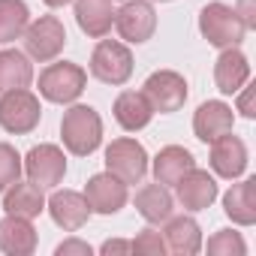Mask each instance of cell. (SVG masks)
Instances as JSON below:
<instances>
[{"label": "cell", "instance_id": "cell-1", "mask_svg": "<svg viewBox=\"0 0 256 256\" xmlns=\"http://www.w3.org/2000/svg\"><path fill=\"white\" fill-rule=\"evenodd\" d=\"M60 136L70 154L76 157H88L100 148L102 142V120L96 114V108L90 106H72L70 112H64L60 120Z\"/></svg>", "mask_w": 256, "mask_h": 256}, {"label": "cell", "instance_id": "cell-2", "mask_svg": "<svg viewBox=\"0 0 256 256\" xmlns=\"http://www.w3.org/2000/svg\"><path fill=\"white\" fill-rule=\"evenodd\" d=\"M40 118H42L40 100L28 88L4 90V96H0V126H4L6 133L24 136L40 124Z\"/></svg>", "mask_w": 256, "mask_h": 256}, {"label": "cell", "instance_id": "cell-3", "mask_svg": "<svg viewBox=\"0 0 256 256\" xmlns=\"http://www.w3.org/2000/svg\"><path fill=\"white\" fill-rule=\"evenodd\" d=\"M199 30L202 36L217 46V48H232L244 40V24L238 18V12L226 4H208L202 12H199Z\"/></svg>", "mask_w": 256, "mask_h": 256}, {"label": "cell", "instance_id": "cell-4", "mask_svg": "<svg viewBox=\"0 0 256 256\" xmlns=\"http://www.w3.org/2000/svg\"><path fill=\"white\" fill-rule=\"evenodd\" d=\"M84 84H88V72H84L78 64H70V60L52 64V66L42 70V76H40V94H42L48 102H60V106L78 100L82 90H84Z\"/></svg>", "mask_w": 256, "mask_h": 256}, {"label": "cell", "instance_id": "cell-5", "mask_svg": "<svg viewBox=\"0 0 256 256\" xmlns=\"http://www.w3.org/2000/svg\"><path fill=\"white\" fill-rule=\"evenodd\" d=\"M90 72L102 84H124L133 76V54L124 42L102 40L90 54Z\"/></svg>", "mask_w": 256, "mask_h": 256}, {"label": "cell", "instance_id": "cell-6", "mask_svg": "<svg viewBox=\"0 0 256 256\" xmlns=\"http://www.w3.org/2000/svg\"><path fill=\"white\" fill-rule=\"evenodd\" d=\"M106 172L124 184H139L148 172V154L136 139H114L106 148Z\"/></svg>", "mask_w": 256, "mask_h": 256}, {"label": "cell", "instance_id": "cell-7", "mask_svg": "<svg viewBox=\"0 0 256 256\" xmlns=\"http://www.w3.org/2000/svg\"><path fill=\"white\" fill-rule=\"evenodd\" d=\"M64 46H66V30L54 16H42L34 24H28V30H24V48L40 64L54 60L64 52Z\"/></svg>", "mask_w": 256, "mask_h": 256}, {"label": "cell", "instance_id": "cell-8", "mask_svg": "<svg viewBox=\"0 0 256 256\" xmlns=\"http://www.w3.org/2000/svg\"><path fill=\"white\" fill-rule=\"evenodd\" d=\"M142 94L148 96L154 112L169 114V112H178L187 102V82H184V76H178L172 70H160V72L148 76Z\"/></svg>", "mask_w": 256, "mask_h": 256}, {"label": "cell", "instance_id": "cell-9", "mask_svg": "<svg viewBox=\"0 0 256 256\" xmlns=\"http://www.w3.org/2000/svg\"><path fill=\"white\" fill-rule=\"evenodd\" d=\"M114 28L126 42H148L157 30V12L148 0H126L114 12Z\"/></svg>", "mask_w": 256, "mask_h": 256}, {"label": "cell", "instance_id": "cell-10", "mask_svg": "<svg viewBox=\"0 0 256 256\" xmlns=\"http://www.w3.org/2000/svg\"><path fill=\"white\" fill-rule=\"evenodd\" d=\"M24 172L36 187H58L66 175V157L58 145H36L24 157Z\"/></svg>", "mask_w": 256, "mask_h": 256}, {"label": "cell", "instance_id": "cell-11", "mask_svg": "<svg viewBox=\"0 0 256 256\" xmlns=\"http://www.w3.org/2000/svg\"><path fill=\"white\" fill-rule=\"evenodd\" d=\"M84 199H88L90 211H96V214H118L126 205V184L120 178H114L112 172L94 175L84 187Z\"/></svg>", "mask_w": 256, "mask_h": 256}, {"label": "cell", "instance_id": "cell-12", "mask_svg": "<svg viewBox=\"0 0 256 256\" xmlns=\"http://www.w3.org/2000/svg\"><path fill=\"white\" fill-rule=\"evenodd\" d=\"M232 108L220 100H208L196 108V118H193V133L199 142H214L226 133H232Z\"/></svg>", "mask_w": 256, "mask_h": 256}, {"label": "cell", "instance_id": "cell-13", "mask_svg": "<svg viewBox=\"0 0 256 256\" xmlns=\"http://www.w3.org/2000/svg\"><path fill=\"white\" fill-rule=\"evenodd\" d=\"M48 214H52V220H54L60 229L76 232V229H82V226L88 223L90 205H88V199H84L82 193H76V190H58V193L48 199Z\"/></svg>", "mask_w": 256, "mask_h": 256}, {"label": "cell", "instance_id": "cell-14", "mask_svg": "<svg viewBox=\"0 0 256 256\" xmlns=\"http://www.w3.org/2000/svg\"><path fill=\"white\" fill-rule=\"evenodd\" d=\"M211 169L220 175V178H241L244 169H247V148L238 136L226 133L220 139H214V148H211Z\"/></svg>", "mask_w": 256, "mask_h": 256}, {"label": "cell", "instance_id": "cell-15", "mask_svg": "<svg viewBox=\"0 0 256 256\" xmlns=\"http://www.w3.org/2000/svg\"><path fill=\"white\" fill-rule=\"evenodd\" d=\"M178 202L187 208V211H205V208H211V202L217 199V181L208 175V172H202V169H190L178 184Z\"/></svg>", "mask_w": 256, "mask_h": 256}, {"label": "cell", "instance_id": "cell-16", "mask_svg": "<svg viewBox=\"0 0 256 256\" xmlns=\"http://www.w3.org/2000/svg\"><path fill=\"white\" fill-rule=\"evenodd\" d=\"M250 78V64L247 58L232 46V48H223V54L217 58L214 64V82H217V90L220 94H238Z\"/></svg>", "mask_w": 256, "mask_h": 256}, {"label": "cell", "instance_id": "cell-17", "mask_svg": "<svg viewBox=\"0 0 256 256\" xmlns=\"http://www.w3.org/2000/svg\"><path fill=\"white\" fill-rule=\"evenodd\" d=\"M0 250L10 256H30L36 250V229L30 226V220L16 214L0 220Z\"/></svg>", "mask_w": 256, "mask_h": 256}, {"label": "cell", "instance_id": "cell-18", "mask_svg": "<svg viewBox=\"0 0 256 256\" xmlns=\"http://www.w3.org/2000/svg\"><path fill=\"white\" fill-rule=\"evenodd\" d=\"M154 118V108L148 102L145 94L139 90H124L118 100H114V120L124 126L126 133H136V130H145Z\"/></svg>", "mask_w": 256, "mask_h": 256}, {"label": "cell", "instance_id": "cell-19", "mask_svg": "<svg viewBox=\"0 0 256 256\" xmlns=\"http://www.w3.org/2000/svg\"><path fill=\"white\" fill-rule=\"evenodd\" d=\"M223 211L238 226L256 223V178H244L223 196Z\"/></svg>", "mask_w": 256, "mask_h": 256}, {"label": "cell", "instance_id": "cell-20", "mask_svg": "<svg viewBox=\"0 0 256 256\" xmlns=\"http://www.w3.org/2000/svg\"><path fill=\"white\" fill-rule=\"evenodd\" d=\"M76 22L88 36H106L114 24L112 0H76Z\"/></svg>", "mask_w": 256, "mask_h": 256}, {"label": "cell", "instance_id": "cell-21", "mask_svg": "<svg viewBox=\"0 0 256 256\" xmlns=\"http://www.w3.org/2000/svg\"><path fill=\"white\" fill-rule=\"evenodd\" d=\"M46 208V199H42V187H36L34 181L28 184H12L4 196V211L6 214H16V217H24V220H34L40 217Z\"/></svg>", "mask_w": 256, "mask_h": 256}, {"label": "cell", "instance_id": "cell-22", "mask_svg": "<svg viewBox=\"0 0 256 256\" xmlns=\"http://www.w3.org/2000/svg\"><path fill=\"white\" fill-rule=\"evenodd\" d=\"M193 166H196V160H193V154H190L187 148L169 145V148H163V151L157 154V160H154V178H157V184H172V187H175Z\"/></svg>", "mask_w": 256, "mask_h": 256}, {"label": "cell", "instance_id": "cell-23", "mask_svg": "<svg viewBox=\"0 0 256 256\" xmlns=\"http://www.w3.org/2000/svg\"><path fill=\"white\" fill-rule=\"evenodd\" d=\"M166 247L178 256H193L202 250V229L193 217H169Z\"/></svg>", "mask_w": 256, "mask_h": 256}, {"label": "cell", "instance_id": "cell-24", "mask_svg": "<svg viewBox=\"0 0 256 256\" xmlns=\"http://www.w3.org/2000/svg\"><path fill=\"white\" fill-rule=\"evenodd\" d=\"M172 196L166 190V184H148L136 193V211L148 220V223H163L172 217Z\"/></svg>", "mask_w": 256, "mask_h": 256}, {"label": "cell", "instance_id": "cell-25", "mask_svg": "<svg viewBox=\"0 0 256 256\" xmlns=\"http://www.w3.org/2000/svg\"><path fill=\"white\" fill-rule=\"evenodd\" d=\"M34 78V66L22 52H0V90H16V88H28Z\"/></svg>", "mask_w": 256, "mask_h": 256}, {"label": "cell", "instance_id": "cell-26", "mask_svg": "<svg viewBox=\"0 0 256 256\" xmlns=\"http://www.w3.org/2000/svg\"><path fill=\"white\" fill-rule=\"evenodd\" d=\"M30 24V12L24 0H0V42H16L24 36Z\"/></svg>", "mask_w": 256, "mask_h": 256}, {"label": "cell", "instance_id": "cell-27", "mask_svg": "<svg viewBox=\"0 0 256 256\" xmlns=\"http://www.w3.org/2000/svg\"><path fill=\"white\" fill-rule=\"evenodd\" d=\"M208 253L211 256H244L247 253V244L238 232L232 229H220L217 235L208 238Z\"/></svg>", "mask_w": 256, "mask_h": 256}, {"label": "cell", "instance_id": "cell-28", "mask_svg": "<svg viewBox=\"0 0 256 256\" xmlns=\"http://www.w3.org/2000/svg\"><path fill=\"white\" fill-rule=\"evenodd\" d=\"M22 178V157L12 145L0 142V193H6Z\"/></svg>", "mask_w": 256, "mask_h": 256}, {"label": "cell", "instance_id": "cell-29", "mask_svg": "<svg viewBox=\"0 0 256 256\" xmlns=\"http://www.w3.org/2000/svg\"><path fill=\"white\" fill-rule=\"evenodd\" d=\"M130 244H133V253H139V256H163L166 253V241L154 229H142L136 235V241H130Z\"/></svg>", "mask_w": 256, "mask_h": 256}, {"label": "cell", "instance_id": "cell-30", "mask_svg": "<svg viewBox=\"0 0 256 256\" xmlns=\"http://www.w3.org/2000/svg\"><path fill=\"white\" fill-rule=\"evenodd\" d=\"M58 256H90V244L70 238V241H64V244L58 247Z\"/></svg>", "mask_w": 256, "mask_h": 256}, {"label": "cell", "instance_id": "cell-31", "mask_svg": "<svg viewBox=\"0 0 256 256\" xmlns=\"http://www.w3.org/2000/svg\"><path fill=\"white\" fill-rule=\"evenodd\" d=\"M238 18L244 28H256V6H253V0H238Z\"/></svg>", "mask_w": 256, "mask_h": 256}, {"label": "cell", "instance_id": "cell-32", "mask_svg": "<svg viewBox=\"0 0 256 256\" xmlns=\"http://www.w3.org/2000/svg\"><path fill=\"white\" fill-rule=\"evenodd\" d=\"M120 253H133V244L120 241V238H108L102 244V256H120Z\"/></svg>", "mask_w": 256, "mask_h": 256}, {"label": "cell", "instance_id": "cell-33", "mask_svg": "<svg viewBox=\"0 0 256 256\" xmlns=\"http://www.w3.org/2000/svg\"><path fill=\"white\" fill-rule=\"evenodd\" d=\"M238 112L244 118H256V108H253V88H244V94L238 96Z\"/></svg>", "mask_w": 256, "mask_h": 256}, {"label": "cell", "instance_id": "cell-34", "mask_svg": "<svg viewBox=\"0 0 256 256\" xmlns=\"http://www.w3.org/2000/svg\"><path fill=\"white\" fill-rule=\"evenodd\" d=\"M42 4H46V6H52V10H58V6H66L70 0H42Z\"/></svg>", "mask_w": 256, "mask_h": 256}]
</instances>
